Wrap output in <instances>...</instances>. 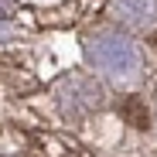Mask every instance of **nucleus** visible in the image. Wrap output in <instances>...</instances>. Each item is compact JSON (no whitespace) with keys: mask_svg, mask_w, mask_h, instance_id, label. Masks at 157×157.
I'll return each mask as SVG.
<instances>
[{"mask_svg":"<svg viewBox=\"0 0 157 157\" xmlns=\"http://www.w3.org/2000/svg\"><path fill=\"white\" fill-rule=\"evenodd\" d=\"M120 116H123L126 123H133L137 130H144V126L150 123V116H147V109H144V102H140L137 96H126V99L120 102Z\"/></svg>","mask_w":157,"mask_h":157,"instance_id":"obj_1","label":"nucleus"},{"mask_svg":"<svg viewBox=\"0 0 157 157\" xmlns=\"http://www.w3.org/2000/svg\"><path fill=\"white\" fill-rule=\"evenodd\" d=\"M154 48H157V34H154Z\"/></svg>","mask_w":157,"mask_h":157,"instance_id":"obj_2","label":"nucleus"}]
</instances>
